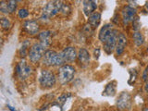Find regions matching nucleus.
<instances>
[{
	"instance_id": "b1692460",
	"label": "nucleus",
	"mask_w": 148,
	"mask_h": 111,
	"mask_svg": "<svg viewBox=\"0 0 148 111\" xmlns=\"http://www.w3.org/2000/svg\"><path fill=\"white\" fill-rule=\"evenodd\" d=\"M72 13V8H71V5L66 3L63 5L62 9H61V12H60V16L63 17V18H68L71 15Z\"/></svg>"
},
{
	"instance_id": "f8f14e48",
	"label": "nucleus",
	"mask_w": 148,
	"mask_h": 111,
	"mask_svg": "<svg viewBox=\"0 0 148 111\" xmlns=\"http://www.w3.org/2000/svg\"><path fill=\"white\" fill-rule=\"evenodd\" d=\"M129 45V37L124 32H119L118 36V42L115 49V56L117 58H121L125 54Z\"/></svg>"
},
{
	"instance_id": "ddd939ff",
	"label": "nucleus",
	"mask_w": 148,
	"mask_h": 111,
	"mask_svg": "<svg viewBox=\"0 0 148 111\" xmlns=\"http://www.w3.org/2000/svg\"><path fill=\"white\" fill-rule=\"evenodd\" d=\"M62 54L65 63L73 64L76 63L77 56H78V49L73 45H67L60 51Z\"/></svg>"
},
{
	"instance_id": "dca6fc26",
	"label": "nucleus",
	"mask_w": 148,
	"mask_h": 111,
	"mask_svg": "<svg viewBox=\"0 0 148 111\" xmlns=\"http://www.w3.org/2000/svg\"><path fill=\"white\" fill-rule=\"evenodd\" d=\"M97 8H98V5H97L96 0H82V13L86 18L95 12L97 10Z\"/></svg>"
},
{
	"instance_id": "412c9836",
	"label": "nucleus",
	"mask_w": 148,
	"mask_h": 111,
	"mask_svg": "<svg viewBox=\"0 0 148 111\" xmlns=\"http://www.w3.org/2000/svg\"><path fill=\"white\" fill-rule=\"evenodd\" d=\"M0 26H1V29L3 32H8L12 28V22L10 21V18L8 16L2 15L1 18H0Z\"/></svg>"
},
{
	"instance_id": "9d476101",
	"label": "nucleus",
	"mask_w": 148,
	"mask_h": 111,
	"mask_svg": "<svg viewBox=\"0 0 148 111\" xmlns=\"http://www.w3.org/2000/svg\"><path fill=\"white\" fill-rule=\"evenodd\" d=\"M132 96L127 91L120 92L116 100V108L118 110H131L132 109Z\"/></svg>"
},
{
	"instance_id": "58836bf2",
	"label": "nucleus",
	"mask_w": 148,
	"mask_h": 111,
	"mask_svg": "<svg viewBox=\"0 0 148 111\" xmlns=\"http://www.w3.org/2000/svg\"><path fill=\"white\" fill-rule=\"evenodd\" d=\"M18 2H22V1H23V0H18Z\"/></svg>"
},
{
	"instance_id": "a211bd4d",
	"label": "nucleus",
	"mask_w": 148,
	"mask_h": 111,
	"mask_svg": "<svg viewBox=\"0 0 148 111\" xmlns=\"http://www.w3.org/2000/svg\"><path fill=\"white\" fill-rule=\"evenodd\" d=\"M132 41L135 47L140 48L145 44V37L143 35L142 31H132Z\"/></svg>"
},
{
	"instance_id": "ea45409f",
	"label": "nucleus",
	"mask_w": 148,
	"mask_h": 111,
	"mask_svg": "<svg viewBox=\"0 0 148 111\" xmlns=\"http://www.w3.org/2000/svg\"><path fill=\"white\" fill-rule=\"evenodd\" d=\"M81 1H82V0H81Z\"/></svg>"
},
{
	"instance_id": "1a4fd4ad",
	"label": "nucleus",
	"mask_w": 148,
	"mask_h": 111,
	"mask_svg": "<svg viewBox=\"0 0 148 111\" xmlns=\"http://www.w3.org/2000/svg\"><path fill=\"white\" fill-rule=\"evenodd\" d=\"M119 32L120 31L118 28L115 27L113 31L111 32V34H109V36L108 37V39L105 41V43L102 44V48H103L105 54H106L108 56H111L115 52Z\"/></svg>"
},
{
	"instance_id": "2f4dec72",
	"label": "nucleus",
	"mask_w": 148,
	"mask_h": 111,
	"mask_svg": "<svg viewBox=\"0 0 148 111\" xmlns=\"http://www.w3.org/2000/svg\"><path fill=\"white\" fill-rule=\"evenodd\" d=\"M143 91L145 95L148 94V81L143 82Z\"/></svg>"
},
{
	"instance_id": "2eb2a0df",
	"label": "nucleus",
	"mask_w": 148,
	"mask_h": 111,
	"mask_svg": "<svg viewBox=\"0 0 148 111\" xmlns=\"http://www.w3.org/2000/svg\"><path fill=\"white\" fill-rule=\"evenodd\" d=\"M32 45V40H31V38H29V37L23 39L21 42L20 45H18V51H17V55H18V57L20 58V59L28 58V54H29V50L31 48Z\"/></svg>"
},
{
	"instance_id": "0eeeda50",
	"label": "nucleus",
	"mask_w": 148,
	"mask_h": 111,
	"mask_svg": "<svg viewBox=\"0 0 148 111\" xmlns=\"http://www.w3.org/2000/svg\"><path fill=\"white\" fill-rule=\"evenodd\" d=\"M46 49L47 48L45 45H42L39 41L34 42L29 50V54H28V58H27L28 60L32 65H37L41 63L42 58H43Z\"/></svg>"
},
{
	"instance_id": "f257e3e1",
	"label": "nucleus",
	"mask_w": 148,
	"mask_h": 111,
	"mask_svg": "<svg viewBox=\"0 0 148 111\" xmlns=\"http://www.w3.org/2000/svg\"><path fill=\"white\" fill-rule=\"evenodd\" d=\"M37 82L42 90H52L58 84L57 72L48 68H42L37 74Z\"/></svg>"
},
{
	"instance_id": "393cba45",
	"label": "nucleus",
	"mask_w": 148,
	"mask_h": 111,
	"mask_svg": "<svg viewBox=\"0 0 148 111\" xmlns=\"http://www.w3.org/2000/svg\"><path fill=\"white\" fill-rule=\"evenodd\" d=\"M8 1V7L9 10V15H12L16 11H18V0H7Z\"/></svg>"
},
{
	"instance_id": "473e14b6",
	"label": "nucleus",
	"mask_w": 148,
	"mask_h": 111,
	"mask_svg": "<svg viewBox=\"0 0 148 111\" xmlns=\"http://www.w3.org/2000/svg\"><path fill=\"white\" fill-rule=\"evenodd\" d=\"M127 4L134 8H137V0H127Z\"/></svg>"
},
{
	"instance_id": "7c9ffc66",
	"label": "nucleus",
	"mask_w": 148,
	"mask_h": 111,
	"mask_svg": "<svg viewBox=\"0 0 148 111\" xmlns=\"http://www.w3.org/2000/svg\"><path fill=\"white\" fill-rule=\"evenodd\" d=\"M141 79H142L143 82L148 81V64L145 66V68L143 69V71L142 72V75H141Z\"/></svg>"
},
{
	"instance_id": "4be33fe9",
	"label": "nucleus",
	"mask_w": 148,
	"mask_h": 111,
	"mask_svg": "<svg viewBox=\"0 0 148 111\" xmlns=\"http://www.w3.org/2000/svg\"><path fill=\"white\" fill-rule=\"evenodd\" d=\"M129 75H130V77H129V80H128V84L131 85V86H133L138 80L139 71L136 69H131L129 71Z\"/></svg>"
},
{
	"instance_id": "39448f33",
	"label": "nucleus",
	"mask_w": 148,
	"mask_h": 111,
	"mask_svg": "<svg viewBox=\"0 0 148 111\" xmlns=\"http://www.w3.org/2000/svg\"><path fill=\"white\" fill-rule=\"evenodd\" d=\"M34 72V68L32 64L26 60V58L20 59V61L17 62L15 67H14V76L18 82H24L32 76Z\"/></svg>"
},
{
	"instance_id": "4468645a",
	"label": "nucleus",
	"mask_w": 148,
	"mask_h": 111,
	"mask_svg": "<svg viewBox=\"0 0 148 111\" xmlns=\"http://www.w3.org/2000/svg\"><path fill=\"white\" fill-rule=\"evenodd\" d=\"M36 38L37 41H39L46 48H49L53 43V32L48 29L41 30L38 35L36 36Z\"/></svg>"
},
{
	"instance_id": "a878e982",
	"label": "nucleus",
	"mask_w": 148,
	"mask_h": 111,
	"mask_svg": "<svg viewBox=\"0 0 148 111\" xmlns=\"http://www.w3.org/2000/svg\"><path fill=\"white\" fill-rule=\"evenodd\" d=\"M95 29L92 28L90 24H88V23H86V24L83 26L82 28V32H83V35H85L86 37H91L94 35L95 34Z\"/></svg>"
},
{
	"instance_id": "c9c22d12",
	"label": "nucleus",
	"mask_w": 148,
	"mask_h": 111,
	"mask_svg": "<svg viewBox=\"0 0 148 111\" xmlns=\"http://www.w3.org/2000/svg\"><path fill=\"white\" fill-rule=\"evenodd\" d=\"M145 52H146L147 55H148V43H147V45H146V46H145Z\"/></svg>"
},
{
	"instance_id": "6ab92c4d",
	"label": "nucleus",
	"mask_w": 148,
	"mask_h": 111,
	"mask_svg": "<svg viewBox=\"0 0 148 111\" xmlns=\"http://www.w3.org/2000/svg\"><path fill=\"white\" fill-rule=\"evenodd\" d=\"M101 21H102V14L99 11H95L92 14L87 18V23L90 24L95 30H96L101 24Z\"/></svg>"
},
{
	"instance_id": "20e7f679",
	"label": "nucleus",
	"mask_w": 148,
	"mask_h": 111,
	"mask_svg": "<svg viewBox=\"0 0 148 111\" xmlns=\"http://www.w3.org/2000/svg\"><path fill=\"white\" fill-rule=\"evenodd\" d=\"M41 66L44 68H48V69H58L60 66L65 64L64 58L62 57L61 52L55 49H50L47 48L44 55L43 58L41 61Z\"/></svg>"
},
{
	"instance_id": "5701e85b",
	"label": "nucleus",
	"mask_w": 148,
	"mask_h": 111,
	"mask_svg": "<svg viewBox=\"0 0 148 111\" xmlns=\"http://www.w3.org/2000/svg\"><path fill=\"white\" fill-rule=\"evenodd\" d=\"M30 14H31V12L27 8H18L17 11V17L18 20L24 21L30 17Z\"/></svg>"
},
{
	"instance_id": "e433bc0d",
	"label": "nucleus",
	"mask_w": 148,
	"mask_h": 111,
	"mask_svg": "<svg viewBox=\"0 0 148 111\" xmlns=\"http://www.w3.org/2000/svg\"><path fill=\"white\" fill-rule=\"evenodd\" d=\"M142 110H143V111H148V106H147V108H142Z\"/></svg>"
},
{
	"instance_id": "cd10ccee",
	"label": "nucleus",
	"mask_w": 148,
	"mask_h": 111,
	"mask_svg": "<svg viewBox=\"0 0 148 111\" xmlns=\"http://www.w3.org/2000/svg\"><path fill=\"white\" fill-rule=\"evenodd\" d=\"M141 28H142V23L140 21V18H139V16H137L135 18V20L132 22L131 29L132 31H141Z\"/></svg>"
},
{
	"instance_id": "4c0bfd02",
	"label": "nucleus",
	"mask_w": 148,
	"mask_h": 111,
	"mask_svg": "<svg viewBox=\"0 0 148 111\" xmlns=\"http://www.w3.org/2000/svg\"><path fill=\"white\" fill-rule=\"evenodd\" d=\"M146 103L148 104V94L146 95Z\"/></svg>"
},
{
	"instance_id": "aec40b11",
	"label": "nucleus",
	"mask_w": 148,
	"mask_h": 111,
	"mask_svg": "<svg viewBox=\"0 0 148 111\" xmlns=\"http://www.w3.org/2000/svg\"><path fill=\"white\" fill-rule=\"evenodd\" d=\"M102 95L108 97H114L117 95V82L111 81L108 83H106Z\"/></svg>"
},
{
	"instance_id": "c85d7f7f",
	"label": "nucleus",
	"mask_w": 148,
	"mask_h": 111,
	"mask_svg": "<svg viewBox=\"0 0 148 111\" xmlns=\"http://www.w3.org/2000/svg\"><path fill=\"white\" fill-rule=\"evenodd\" d=\"M101 56V47L100 46H95L92 50V57L95 60H98L99 58Z\"/></svg>"
},
{
	"instance_id": "423d86ee",
	"label": "nucleus",
	"mask_w": 148,
	"mask_h": 111,
	"mask_svg": "<svg viewBox=\"0 0 148 111\" xmlns=\"http://www.w3.org/2000/svg\"><path fill=\"white\" fill-rule=\"evenodd\" d=\"M120 18H121V26L124 29L131 27L132 22L138 16V9L130 5H124L120 9Z\"/></svg>"
},
{
	"instance_id": "9b49d317",
	"label": "nucleus",
	"mask_w": 148,
	"mask_h": 111,
	"mask_svg": "<svg viewBox=\"0 0 148 111\" xmlns=\"http://www.w3.org/2000/svg\"><path fill=\"white\" fill-rule=\"evenodd\" d=\"M92 55L89 52L86 47L81 46L80 48H78V56H77V60L76 64L79 68L81 69H86L89 67L91 64V59H92Z\"/></svg>"
},
{
	"instance_id": "bb28decb",
	"label": "nucleus",
	"mask_w": 148,
	"mask_h": 111,
	"mask_svg": "<svg viewBox=\"0 0 148 111\" xmlns=\"http://www.w3.org/2000/svg\"><path fill=\"white\" fill-rule=\"evenodd\" d=\"M0 12H1L3 16L9 15V10H8L7 0H1V1H0Z\"/></svg>"
},
{
	"instance_id": "c756f323",
	"label": "nucleus",
	"mask_w": 148,
	"mask_h": 111,
	"mask_svg": "<svg viewBox=\"0 0 148 111\" xmlns=\"http://www.w3.org/2000/svg\"><path fill=\"white\" fill-rule=\"evenodd\" d=\"M111 22H112L115 26L121 25V18H120V13H115V15L113 16Z\"/></svg>"
},
{
	"instance_id": "7ed1b4c3",
	"label": "nucleus",
	"mask_w": 148,
	"mask_h": 111,
	"mask_svg": "<svg viewBox=\"0 0 148 111\" xmlns=\"http://www.w3.org/2000/svg\"><path fill=\"white\" fill-rule=\"evenodd\" d=\"M77 73V69L73 64L65 63L57 69L58 82L60 86H67L74 81Z\"/></svg>"
},
{
	"instance_id": "f704fd0d",
	"label": "nucleus",
	"mask_w": 148,
	"mask_h": 111,
	"mask_svg": "<svg viewBox=\"0 0 148 111\" xmlns=\"http://www.w3.org/2000/svg\"><path fill=\"white\" fill-rule=\"evenodd\" d=\"M143 8H145V11L148 13V0L145 2V6H143Z\"/></svg>"
},
{
	"instance_id": "72a5a7b5",
	"label": "nucleus",
	"mask_w": 148,
	"mask_h": 111,
	"mask_svg": "<svg viewBox=\"0 0 148 111\" xmlns=\"http://www.w3.org/2000/svg\"><path fill=\"white\" fill-rule=\"evenodd\" d=\"M7 108H8L9 110H11V111H16V110H17V109H16L15 108H13V106H11L10 105H8V104L7 105Z\"/></svg>"
},
{
	"instance_id": "6e6552de",
	"label": "nucleus",
	"mask_w": 148,
	"mask_h": 111,
	"mask_svg": "<svg viewBox=\"0 0 148 111\" xmlns=\"http://www.w3.org/2000/svg\"><path fill=\"white\" fill-rule=\"evenodd\" d=\"M21 32L28 37L37 36L41 32V24L38 20L27 18L21 22Z\"/></svg>"
},
{
	"instance_id": "f3484780",
	"label": "nucleus",
	"mask_w": 148,
	"mask_h": 111,
	"mask_svg": "<svg viewBox=\"0 0 148 111\" xmlns=\"http://www.w3.org/2000/svg\"><path fill=\"white\" fill-rule=\"evenodd\" d=\"M116 26L113 24L112 22H108V23H105V24L100 28V30L98 32V35H97V38L98 41L101 44H104L105 41L108 39V37L111 34V32L113 31V29Z\"/></svg>"
},
{
	"instance_id": "f03ea898",
	"label": "nucleus",
	"mask_w": 148,
	"mask_h": 111,
	"mask_svg": "<svg viewBox=\"0 0 148 111\" xmlns=\"http://www.w3.org/2000/svg\"><path fill=\"white\" fill-rule=\"evenodd\" d=\"M64 4V0H50L48 1L41 9L39 21L42 22H47L60 15Z\"/></svg>"
}]
</instances>
